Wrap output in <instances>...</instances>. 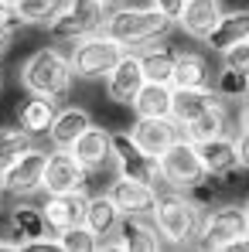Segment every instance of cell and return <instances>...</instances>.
Masks as SVG:
<instances>
[{"label":"cell","instance_id":"1","mask_svg":"<svg viewBox=\"0 0 249 252\" xmlns=\"http://www.w3.org/2000/svg\"><path fill=\"white\" fill-rule=\"evenodd\" d=\"M171 28H174V21L164 17L157 7H116L106 14L99 31L106 38H113L123 51H137L154 41H164Z\"/></svg>","mask_w":249,"mask_h":252},{"label":"cell","instance_id":"2","mask_svg":"<svg viewBox=\"0 0 249 252\" xmlns=\"http://www.w3.org/2000/svg\"><path fill=\"white\" fill-rule=\"evenodd\" d=\"M72 65H69V55L55 44H44L38 48L24 65H21V85L31 92V95H44L51 102H65L69 92H72Z\"/></svg>","mask_w":249,"mask_h":252},{"label":"cell","instance_id":"3","mask_svg":"<svg viewBox=\"0 0 249 252\" xmlns=\"http://www.w3.org/2000/svg\"><path fill=\"white\" fill-rule=\"evenodd\" d=\"M202 211L184 191H164L157 194V205L150 211V221L157 228V235L164 239V246L174 249H188L198 242V225H202Z\"/></svg>","mask_w":249,"mask_h":252},{"label":"cell","instance_id":"4","mask_svg":"<svg viewBox=\"0 0 249 252\" xmlns=\"http://www.w3.org/2000/svg\"><path fill=\"white\" fill-rule=\"evenodd\" d=\"M106 14H109V7L103 0H65L44 28L55 44H75L85 34H96L103 28Z\"/></svg>","mask_w":249,"mask_h":252},{"label":"cell","instance_id":"5","mask_svg":"<svg viewBox=\"0 0 249 252\" xmlns=\"http://www.w3.org/2000/svg\"><path fill=\"white\" fill-rule=\"evenodd\" d=\"M157 167H161V181L174 191H191L208 177L205 164L198 157V147L188 136H178L174 143H167V150L157 157Z\"/></svg>","mask_w":249,"mask_h":252},{"label":"cell","instance_id":"6","mask_svg":"<svg viewBox=\"0 0 249 252\" xmlns=\"http://www.w3.org/2000/svg\"><path fill=\"white\" fill-rule=\"evenodd\" d=\"M123 48L106 38L103 31L96 34H85L72 44V55H69V65H72V75L75 79H85V82H96V79H106V72L120 62Z\"/></svg>","mask_w":249,"mask_h":252},{"label":"cell","instance_id":"7","mask_svg":"<svg viewBox=\"0 0 249 252\" xmlns=\"http://www.w3.org/2000/svg\"><path fill=\"white\" fill-rule=\"evenodd\" d=\"M109 143H113L116 177H126V181H143V184H154V188H157V181H161L157 157H154V154H147V150L130 136V129L109 133Z\"/></svg>","mask_w":249,"mask_h":252},{"label":"cell","instance_id":"8","mask_svg":"<svg viewBox=\"0 0 249 252\" xmlns=\"http://www.w3.org/2000/svg\"><path fill=\"white\" fill-rule=\"evenodd\" d=\"M243 232H249L246 215L239 205H218V208L202 211V225H198V242L202 249L212 252H225L229 242H236Z\"/></svg>","mask_w":249,"mask_h":252},{"label":"cell","instance_id":"9","mask_svg":"<svg viewBox=\"0 0 249 252\" xmlns=\"http://www.w3.org/2000/svg\"><path fill=\"white\" fill-rule=\"evenodd\" d=\"M44 160H48V150H41V147L31 143L10 167L0 174V191L10 194V198H31L35 191H41Z\"/></svg>","mask_w":249,"mask_h":252},{"label":"cell","instance_id":"10","mask_svg":"<svg viewBox=\"0 0 249 252\" xmlns=\"http://www.w3.org/2000/svg\"><path fill=\"white\" fill-rule=\"evenodd\" d=\"M89 181V170L75 160L72 150L55 147L44 160V177H41V191L44 194H65V191H82Z\"/></svg>","mask_w":249,"mask_h":252},{"label":"cell","instance_id":"11","mask_svg":"<svg viewBox=\"0 0 249 252\" xmlns=\"http://www.w3.org/2000/svg\"><path fill=\"white\" fill-rule=\"evenodd\" d=\"M143 85V68H140V55L137 51H123L120 62L106 72V99L116 106H130L133 95Z\"/></svg>","mask_w":249,"mask_h":252},{"label":"cell","instance_id":"12","mask_svg":"<svg viewBox=\"0 0 249 252\" xmlns=\"http://www.w3.org/2000/svg\"><path fill=\"white\" fill-rule=\"evenodd\" d=\"M85 201L89 194L82 191H65V194H48V201L41 205V215H44V228L51 235H62L75 225H82V211H85Z\"/></svg>","mask_w":249,"mask_h":252},{"label":"cell","instance_id":"13","mask_svg":"<svg viewBox=\"0 0 249 252\" xmlns=\"http://www.w3.org/2000/svg\"><path fill=\"white\" fill-rule=\"evenodd\" d=\"M106 194L113 198V205L120 208V215H143V218H150V211L157 205V188L154 184H143V181L116 177Z\"/></svg>","mask_w":249,"mask_h":252},{"label":"cell","instance_id":"14","mask_svg":"<svg viewBox=\"0 0 249 252\" xmlns=\"http://www.w3.org/2000/svg\"><path fill=\"white\" fill-rule=\"evenodd\" d=\"M130 136L154 157H161L167 150V143H174L181 136V126L174 123L171 116H137V123L130 129Z\"/></svg>","mask_w":249,"mask_h":252},{"label":"cell","instance_id":"15","mask_svg":"<svg viewBox=\"0 0 249 252\" xmlns=\"http://www.w3.org/2000/svg\"><path fill=\"white\" fill-rule=\"evenodd\" d=\"M198 147V157H202V164L212 177H218V181H229L236 170H239V157H236V143H232V136H225V133H218V136H208L202 143H195Z\"/></svg>","mask_w":249,"mask_h":252},{"label":"cell","instance_id":"16","mask_svg":"<svg viewBox=\"0 0 249 252\" xmlns=\"http://www.w3.org/2000/svg\"><path fill=\"white\" fill-rule=\"evenodd\" d=\"M72 154H75V160L82 164L89 174L92 170H103L109 160H113V143H109V133L103 129V126H89L82 136H75V143L69 147Z\"/></svg>","mask_w":249,"mask_h":252},{"label":"cell","instance_id":"17","mask_svg":"<svg viewBox=\"0 0 249 252\" xmlns=\"http://www.w3.org/2000/svg\"><path fill=\"white\" fill-rule=\"evenodd\" d=\"M116 239L123 252H157L164 249V239L157 235L154 221L143 218V215H123L120 218V228H116Z\"/></svg>","mask_w":249,"mask_h":252},{"label":"cell","instance_id":"18","mask_svg":"<svg viewBox=\"0 0 249 252\" xmlns=\"http://www.w3.org/2000/svg\"><path fill=\"white\" fill-rule=\"evenodd\" d=\"M174 89H212V65L202 51H178L171 68Z\"/></svg>","mask_w":249,"mask_h":252},{"label":"cell","instance_id":"19","mask_svg":"<svg viewBox=\"0 0 249 252\" xmlns=\"http://www.w3.org/2000/svg\"><path fill=\"white\" fill-rule=\"evenodd\" d=\"M120 208L113 205V198L109 194H92L89 201H85V211H82V225L96 235V242H103V239H109V235H116V228H120ZM99 249V246H96Z\"/></svg>","mask_w":249,"mask_h":252},{"label":"cell","instance_id":"20","mask_svg":"<svg viewBox=\"0 0 249 252\" xmlns=\"http://www.w3.org/2000/svg\"><path fill=\"white\" fill-rule=\"evenodd\" d=\"M92 126V113L82 109V106H62L58 113H55V120L48 126V140H51V147H72L75 143V136H82L85 129Z\"/></svg>","mask_w":249,"mask_h":252},{"label":"cell","instance_id":"21","mask_svg":"<svg viewBox=\"0 0 249 252\" xmlns=\"http://www.w3.org/2000/svg\"><path fill=\"white\" fill-rule=\"evenodd\" d=\"M246 38H249V10H222L218 21H215V28L205 34V44L222 55L225 48L246 41Z\"/></svg>","mask_w":249,"mask_h":252},{"label":"cell","instance_id":"22","mask_svg":"<svg viewBox=\"0 0 249 252\" xmlns=\"http://www.w3.org/2000/svg\"><path fill=\"white\" fill-rule=\"evenodd\" d=\"M218 14H222V3H218V0H184L178 24L184 28V34H188V38L205 41V34L215 28Z\"/></svg>","mask_w":249,"mask_h":252},{"label":"cell","instance_id":"23","mask_svg":"<svg viewBox=\"0 0 249 252\" xmlns=\"http://www.w3.org/2000/svg\"><path fill=\"white\" fill-rule=\"evenodd\" d=\"M212 102H218V95L212 89H174L171 85V120L178 126L191 123L198 113H205Z\"/></svg>","mask_w":249,"mask_h":252},{"label":"cell","instance_id":"24","mask_svg":"<svg viewBox=\"0 0 249 252\" xmlns=\"http://www.w3.org/2000/svg\"><path fill=\"white\" fill-rule=\"evenodd\" d=\"M7 232H10L14 242H28V239H35V235H44L48 228H44L41 208L31 205V201H21V198H17V205H14L10 215H7Z\"/></svg>","mask_w":249,"mask_h":252},{"label":"cell","instance_id":"25","mask_svg":"<svg viewBox=\"0 0 249 252\" xmlns=\"http://www.w3.org/2000/svg\"><path fill=\"white\" fill-rule=\"evenodd\" d=\"M229 129V113H225V102L218 99V102H212L205 113H198L191 123L181 126V136H188L191 143H202L208 136H218V133H225Z\"/></svg>","mask_w":249,"mask_h":252},{"label":"cell","instance_id":"26","mask_svg":"<svg viewBox=\"0 0 249 252\" xmlns=\"http://www.w3.org/2000/svg\"><path fill=\"white\" fill-rule=\"evenodd\" d=\"M130 106L137 116H171V82H143Z\"/></svg>","mask_w":249,"mask_h":252},{"label":"cell","instance_id":"27","mask_svg":"<svg viewBox=\"0 0 249 252\" xmlns=\"http://www.w3.org/2000/svg\"><path fill=\"white\" fill-rule=\"evenodd\" d=\"M174 48L171 44H147L140 51V68H143V82H171V68H174Z\"/></svg>","mask_w":249,"mask_h":252},{"label":"cell","instance_id":"28","mask_svg":"<svg viewBox=\"0 0 249 252\" xmlns=\"http://www.w3.org/2000/svg\"><path fill=\"white\" fill-rule=\"evenodd\" d=\"M55 113H58V102H51V99H44V95H31V99L17 109V123H21V129H28L31 136H38V133H48Z\"/></svg>","mask_w":249,"mask_h":252},{"label":"cell","instance_id":"29","mask_svg":"<svg viewBox=\"0 0 249 252\" xmlns=\"http://www.w3.org/2000/svg\"><path fill=\"white\" fill-rule=\"evenodd\" d=\"M212 92L222 99V102H239L249 95V72H239V68H229L222 65V72L212 79Z\"/></svg>","mask_w":249,"mask_h":252},{"label":"cell","instance_id":"30","mask_svg":"<svg viewBox=\"0 0 249 252\" xmlns=\"http://www.w3.org/2000/svg\"><path fill=\"white\" fill-rule=\"evenodd\" d=\"M35 143V136L21 126H0V174L10 167L28 147Z\"/></svg>","mask_w":249,"mask_h":252},{"label":"cell","instance_id":"31","mask_svg":"<svg viewBox=\"0 0 249 252\" xmlns=\"http://www.w3.org/2000/svg\"><path fill=\"white\" fill-rule=\"evenodd\" d=\"M62 3L65 0H14V10L21 24H48Z\"/></svg>","mask_w":249,"mask_h":252},{"label":"cell","instance_id":"32","mask_svg":"<svg viewBox=\"0 0 249 252\" xmlns=\"http://www.w3.org/2000/svg\"><path fill=\"white\" fill-rule=\"evenodd\" d=\"M58 242H62V252H96V246H99L96 235H92L85 225H75V228L62 232Z\"/></svg>","mask_w":249,"mask_h":252},{"label":"cell","instance_id":"33","mask_svg":"<svg viewBox=\"0 0 249 252\" xmlns=\"http://www.w3.org/2000/svg\"><path fill=\"white\" fill-rule=\"evenodd\" d=\"M222 62H225L229 68L249 72V38L239 41V44H232V48H225V51H222Z\"/></svg>","mask_w":249,"mask_h":252},{"label":"cell","instance_id":"34","mask_svg":"<svg viewBox=\"0 0 249 252\" xmlns=\"http://www.w3.org/2000/svg\"><path fill=\"white\" fill-rule=\"evenodd\" d=\"M236 143V157H239V167L249 170V129H239V136L232 140Z\"/></svg>","mask_w":249,"mask_h":252},{"label":"cell","instance_id":"35","mask_svg":"<svg viewBox=\"0 0 249 252\" xmlns=\"http://www.w3.org/2000/svg\"><path fill=\"white\" fill-rule=\"evenodd\" d=\"M0 28H21V21H17V10H14V3L10 0H0Z\"/></svg>","mask_w":249,"mask_h":252},{"label":"cell","instance_id":"36","mask_svg":"<svg viewBox=\"0 0 249 252\" xmlns=\"http://www.w3.org/2000/svg\"><path fill=\"white\" fill-rule=\"evenodd\" d=\"M154 7L164 14V17H171L174 24H178V17H181V7H184V0H154Z\"/></svg>","mask_w":249,"mask_h":252},{"label":"cell","instance_id":"37","mask_svg":"<svg viewBox=\"0 0 249 252\" xmlns=\"http://www.w3.org/2000/svg\"><path fill=\"white\" fill-rule=\"evenodd\" d=\"M10 44H14V28H0V58L10 51Z\"/></svg>","mask_w":249,"mask_h":252},{"label":"cell","instance_id":"38","mask_svg":"<svg viewBox=\"0 0 249 252\" xmlns=\"http://www.w3.org/2000/svg\"><path fill=\"white\" fill-rule=\"evenodd\" d=\"M225 252H249V232H243L236 242H229V249Z\"/></svg>","mask_w":249,"mask_h":252},{"label":"cell","instance_id":"39","mask_svg":"<svg viewBox=\"0 0 249 252\" xmlns=\"http://www.w3.org/2000/svg\"><path fill=\"white\" fill-rule=\"evenodd\" d=\"M239 126L249 129V95H246V99H239Z\"/></svg>","mask_w":249,"mask_h":252},{"label":"cell","instance_id":"40","mask_svg":"<svg viewBox=\"0 0 249 252\" xmlns=\"http://www.w3.org/2000/svg\"><path fill=\"white\" fill-rule=\"evenodd\" d=\"M10 249L21 252V242H14V239H0V252H10Z\"/></svg>","mask_w":249,"mask_h":252},{"label":"cell","instance_id":"41","mask_svg":"<svg viewBox=\"0 0 249 252\" xmlns=\"http://www.w3.org/2000/svg\"><path fill=\"white\" fill-rule=\"evenodd\" d=\"M103 3H106V7H120L123 0H103Z\"/></svg>","mask_w":249,"mask_h":252},{"label":"cell","instance_id":"42","mask_svg":"<svg viewBox=\"0 0 249 252\" xmlns=\"http://www.w3.org/2000/svg\"><path fill=\"white\" fill-rule=\"evenodd\" d=\"M243 215H246V225H249V198H246V205H243Z\"/></svg>","mask_w":249,"mask_h":252},{"label":"cell","instance_id":"43","mask_svg":"<svg viewBox=\"0 0 249 252\" xmlns=\"http://www.w3.org/2000/svg\"><path fill=\"white\" fill-rule=\"evenodd\" d=\"M0 211H3V191H0Z\"/></svg>","mask_w":249,"mask_h":252},{"label":"cell","instance_id":"44","mask_svg":"<svg viewBox=\"0 0 249 252\" xmlns=\"http://www.w3.org/2000/svg\"><path fill=\"white\" fill-rule=\"evenodd\" d=\"M10 3H14V0H10Z\"/></svg>","mask_w":249,"mask_h":252}]
</instances>
